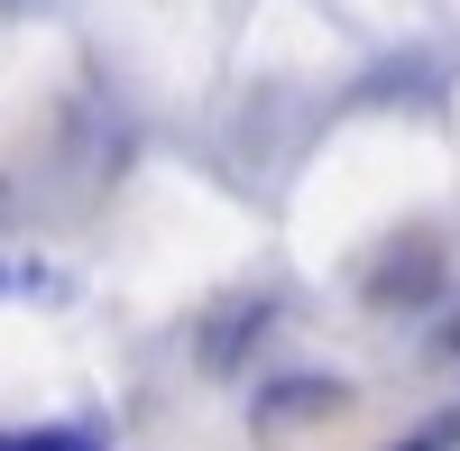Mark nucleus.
Wrapping results in <instances>:
<instances>
[{
    "instance_id": "f257e3e1",
    "label": "nucleus",
    "mask_w": 460,
    "mask_h": 451,
    "mask_svg": "<svg viewBox=\"0 0 460 451\" xmlns=\"http://www.w3.org/2000/svg\"><path fill=\"white\" fill-rule=\"evenodd\" d=\"M323 405H341V378H286V396H258V415H323Z\"/></svg>"
},
{
    "instance_id": "f03ea898",
    "label": "nucleus",
    "mask_w": 460,
    "mask_h": 451,
    "mask_svg": "<svg viewBox=\"0 0 460 451\" xmlns=\"http://www.w3.org/2000/svg\"><path fill=\"white\" fill-rule=\"evenodd\" d=\"M0 451H102V442L74 424H47V433H0Z\"/></svg>"
},
{
    "instance_id": "7ed1b4c3",
    "label": "nucleus",
    "mask_w": 460,
    "mask_h": 451,
    "mask_svg": "<svg viewBox=\"0 0 460 451\" xmlns=\"http://www.w3.org/2000/svg\"><path fill=\"white\" fill-rule=\"evenodd\" d=\"M0 295H56V268H37V258H19V268H0Z\"/></svg>"
}]
</instances>
